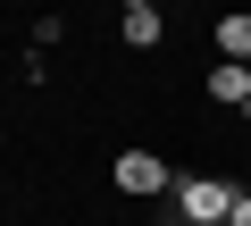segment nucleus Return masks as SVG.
<instances>
[{
	"mask_svg": "<svg viewBox=\"0 0 251 226\" xmlns=\"http://www.w3.org/2000/svg\"><path fill=\"white\" fill-rule=\"evenodd\" d=\"M193 226H226L234 218V201H243V184H226V176H176V193H168Z\"/></svg>",
	"mask_w": 251,
	"mask_h": 226,
	"instance_id": "1",
	"label": "nucleus"
},
{
	"mask_svg": "<svg viewBox=\"0 0 251 226\" xmlns=\"http://www.w3.org/2000/svg\"><path fill=\"white\" fill-rule=\"evenodd\" d=\"M109 176H117V193H134V201H168V193H176V176H168L159 151H117Z\"/></svg>",
	"mask_w": 251,
	"mask_h": 226,
	"instance_id": "2",
	"label": "nucleus"
},
{
	"mask_svg": "<svg viewBox=\"0 0 251 226\" xmlns=\"http://www.w3.org/2000/svg\"><path fill=\"white\" fill-rule=\"evenodd\" d=\"M117 34H126V50H159V42H168V17H159V9H126Z\"/></svg>",
	"mask_w": 251,
	"mask_h": 226,
	"instance_id": "3",
	"label": "nucleus"
},
{
	"mask_svg": "<svg viewBox=\"0 0 251 226\" xmlns=\"http://www.w3.org/2000/svg\"><path fill=\"white\" fill-rule=\"evenodd\" d=\"M209 100H218V109H243V100H251V67H243V59L209 67Z\"/></svg>",
	"mask_w": 251,
	"mask_h": 226,
	"instance_id": "4",
	"label": "nucleus"
},
{
	"mask_svg": "<svg viewBox=\"0 0 251 226\" xmlns=\"http://www.w3.org/2000/svg\"><path fill=\"white\" fill-rule=\"evenodd\" d=\"M218 50L251 67V9H226V17H218Z\"/></svg>",
	"mask_w": 251,
	"mask_h": 226,
	"instance_id": "5",
	"label": "nucleus"
},
{
	"mask_svg": "<svg viewBox=\"0 0 251 226\" xmlns=\"http://www.w3.org/2000/svg\"><path fill=\"white\" fill-rule=\"evenodd\" d=\"M151 226H193V218L184 209H151Z\"/></svg>",
	"mask_w": 251,
	"mask_h": 226,
	"instance_id": "6",
	"label": "nucleus"
},
{
	"mask_svg": "<svg viewBox=\"0 0 251 226\" xmlns=\"http://www.w3.org/2000/svg\"><path fill=\"white\" fill-rule=\"evenodd\" d=\"M226 226H251V193H243V201H234V218H226Z\"/></svg>",
	"mask_w": 251,
	"mask_h": 226,
	"instance_id": "7",
	"label": "nucleus"
},
{
	"mask_svg": "<svg viewBox=\"0 0 251 226\" xmlns=\"http://www.w3.org/2000/svg\"><path fill=\"white\" fill-rule=\"evenodd\" d=\"M126 9H159V0H126Z\"/></svg>",
	"mask_w": 251,
	"mask_h": 226,
	"instance_id": "8",
	"label": "nucleus"
},
{
	"mask_svg": "<svg viewBox=\"0 0 251 226\" xmlns=\"http://www.w3.org/2000/svg\"><path fill=\"white\" fill-rule=\"evenodd\" d=\"M243 126H251V100H243Z\"/></svg>",
	"mask_w": 251,
	"mask_h": 226,
	"instance_id": "9",
	"label": "nucleus"
}]
</instances>
